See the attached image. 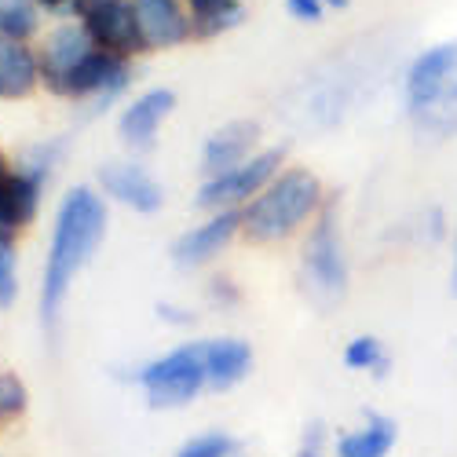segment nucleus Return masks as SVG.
I'll return each mask as SVG.
<instances>
[{
	"label": "nucleus",
	"instance_id": "obj_19",
	"mask_svg": "<svg viewBox=\"0 0 457 457\" xmlns=\"http://www.w3.org/2000/svg\"><path fill=\"white\" fill-rule=\"evenodd\" d=\"M235 453H242V443L223 428H209V432L190 436L176 450V457H235Z\"/></svg>",
	"mask_w": 457,
	"mask_h": 457
},
{
	"label": "nucleus",
	"instance_id": "obj_1",
	"mask_svg": "<svg viewBox=\"0 0 457 457\" xmlns=\"http://www.w3.org/2000/svg\"><path fill=\"white\" fill-rule=\"evenodd\" d=\"M106 198L96 187H73L59 202L55 227H52V245L45 260V278H41V319L55 333L62 303L78 282V275L88 268V260L106 238Z\"/></svg>",
	"mask_w": 457,
	"mask_h": 457
},
{
	"label": "nucleus",
	"instance_id": "obj_21",
	"mask_svg": "<svg viewBox=\"0 0 457 457\" xmlns=\"http://www.w3.org/2000/svg\"><path fill=\"white\" fill-rule=\"evenodd\" d=\"M242 19H245V4L242 0H223L220 8H212V12H205V15H198V19H190L195 22V37H220V33H227V29H235V26H242Z\"/></svg>",
	"mask_w": 457,
	"mask_h": 457
},
{
	"label": "nucleus",
	"instance_id": "obj_24",
	"mask_svg": "<svg viewBox=\"0 0 457 457\" xmlns=\"http://www.w3.org/2000/svg\"><path fill=\"white\" fill-rule=\"evenodd\" d=\"M326 443H329L326 425L322 421H312L308 432H303V443H300L296 457H333V453H326Z\"/></svg>",
	"mask_w": 457,
	"mask_h": 457
},
{
	"label": "nucleus",
	"instance_id": "obj_13",
	"mask_svg": "<svg viewBox=\"0 0 457 457\" xmlns=\"http://www.w3.org/2000/svg\"><path fill=\"white\" fill-rule=\"evenodd\" d=\"M205 385L209 392H231L253 373V345L242 337H212L202 340Z\"/></svg>",
	"mask_w": 457,
	"mask_h": 457
},
{
	"label": "nucleus",
	"instance_id": "obj_27",
	"mask_svg": "<svg viewBox=\"0 0 457 457\" xmlns=\"http://www.w3.org/2000/svg\"><path fill=\"white\" fill-rule=\"evenodd\" d=\"M158 315L162 322H172V326H195V312L190 308H176V303H158Z\"/></svg>",
	"mask_w": 457,
	"mask_h": 457
},
{
	"label": "nucleus",
	"instance_id": "obj_16",
	"mask_svg": "<svg viewBox=\"0 0 457 457\" xmlns=\"http://www.w3.org/2000/svg\"><path fill=\"white\" fill-rule=\"evenodd\" d=\"M92 48H96V41L85 33L81 22H70V26L52 29L48 41H45V52L37 55V59H41V81H45L48 88H55Z\"/></svg>",
	"mask_w": 457,
	"mask_h": 457
},
{
	"label": "nucleus",
	"instance_id": "obj_32",
	"mask_svg": "<svg viewBox=\"0 0 457 457\" xmlns=\"http://www.w3.org/2000/svg\"><path fill=\"white\" fill-rule=\"evenodd\" d=\"M8 172V162H4V154H0V176H4Z\"/></svg>",
	"mask_w": 457,
	"mask_h": 457
},
{
	"label": "nucleus",
	"instance_id": "obj_14",
	"mask_svg": "<svg viewBox=\"0 0 457 457\" xmlns=\"http://www.w3.org/2000/svg\"><path fill=\"white\" fill-rule=\"evenodd\" d=\"M260 150V125L256 121H227L216 129L202 146V176H220L242 165Z\"/></svg>",
	"mask_w": 457,
	"mask_h": 457
},
{
	"label": "nucleus",
	"instance_id": "obj_12",
	"mask_svg": "<svg viewBox=\"0 0 457 457\" xmlns=\"http://www.w3.org/2000/svg\"><path fill=\"white\" fill-rule=\"evenodd\" d=\"M143 48H176L195 37V22L183 0H132Z\"/></svg>",
	"mask_w": 457,
	"mask_h": 457
},
{
	"label": "nucleus",
	"instance_id": "obj_23",
	"mask_svg": "<svg viewBox=\"0 0 457 457\" xmlns=\"http://www.w3.org/2000/svg\"><path fill=\"white\" fill-rule=\"evenodd\" d=\"M26 403H29L26 385H22L15 373L0 370V421H12V417L26 413Z\"/></svg>",
	"mask_w": 457,
	"mask_h": 457
},
{
	"label": "nucleus",
	"instance_id": "obj_2",
	"mask_svg": "<svg viewBox=\"0 0 457 457\" xmlns=\"http://www.w3.org/2000/svg\"><path fill=\"white\" fill-rule=\"evenodd\" d=\"M322 209H326L322 179L303 165H286L242 209V235L256 245H275L293 238L300 227H308Z\"/></svg>",
	"mask_w": 457,
	"mask_h": 457
},
{
	"label": "nucleus",
	"instance_id": "obj_28",
	"mask_svg": "<svg viewBox=\"0 0 457 457\" xmlns=\"http://www.w3.org/2000/svg\"><path fill=\"white\" fill-rule=\"evenodd\" d=\"M223 0H187V8H190V19H198V15H205V12H212V8H220Z\"/></svg>",
	"mask_w": 457,
	"mask_h": 457
},
{
	"label": "nucleus",
	"instance_id": "obj_33",
	"mask_svg": "<svg viewBox=\"0 0 457 457\" xmlns=\"http://www.w3.org/2000/svg\"><path fill=\"white\" fill-rule=\"evenodd\" d=\"M235 457H242V453H235Z\"/></svg>",
	"mask_w": 457,
	"mask_h": 457
},
{
	"label": "nucleus",
	"instance_id": "obj_9",
	"mask_svg": "<svg viewBox=\"0 0 457 457\" xmlns=\"http://www.w3.org/2000/svg\"><path fill=\"white\" fill-rule=\"evenodd\" d=\"M242 235V209H220L209 212L198 227L183 231L172 242V263L179 271H198L205 263H212L216 256H223V249Z\"/></svg>",
	"mask_w": 457,
	"mask_h": 457
},
{
	"label": "nucleus",
	"instance_id": "obj_8",
	"mask_svg": "<svg viewBox=\"0 0 457 457\" xmlns=\"http://www.w3.org/2000/svg\"><path fill=\"white\" fill-rule=\"evenodd\" d=\"M96 190L106 202H118L139 216H154L165 205V187L162 179L139 162H106L99 165Z\"/></svg>",
	"mask_w": 457,
	"mask_h": 457
},
{
	"label": "nucleus",
	"instance_id": "obj_30",
	"mask_svg": "<svg viewBox=\"0 0 457 457\" xmlns=\"http://www.w3.org/2000/svg\"><path fill=\"white\" fill-rule=\"evenodd\" d=\"M33 4H41V8H62V4H70V0H33Z\"/></svg>",
	"mask_w": 457,
	"mask_h": 457
},
{
	"label": "nucleus",
	"instance_id": "obj_11",
	"mask_svg": "<svg viewBox=\"0 0 457 457\" xmlns=\"http://www.w3.org/2000/svg\"><path fill=\"white\" fill-rule=\"evenodd\" d=\"M176 110V92L172 88H146L143 96H136L118 118V136L129 150L143 154V150H154L158 129L172 118Z\"/></svg>",
	"mask_w": 457,
	"mask_h": 457
},
{
	"label": "nucleus",
	"instance_id": "obj_18",
	"mask_svg": "<svg viewBox=\"0 0 457 457\" xmlns=\"http://www.w3.org/2000/svg\"><path fill=\"white\" fill-rule=\"evenodd\" d=\"M345 366L359 370V373H373V377H385L392 366V355L385 348V340L373 337V333H359L345 345Z\"/></svg>",
	"mask_w": 457,
	"mask_h": 457
},
{
	"label": "nucleus",
	"instance_id": "obj_3",
	"mask_svg": "<svg viewBox=\"0 0 457 457\" xmlns=\"http://www.w3.org/2000/svg\"><path fill=\"white\" fill-rule=\"evenodd\" d=\"M136 385L146 395L150 410H183L195 403L205 385V359H202V340L179 345L158 359H150L136 370Z\"/></svg>",
	"mask_w": 457,
	"mask_h": 457
},
{
	"label": "nucleus",
	"instance_id": "obj_31",
	"mask_svg": "<svg viewBox=\"0 0 457 457\" xmlns=\"http://www.w3.org/2000/svg\"><path fill=\"white\" fill-rule=\"evenodd\" d=\"M326 8H348V0H322Z\"/></svg>",
	"mask_w": 457,
	"mask_h": 457
},
{
	"label": "nucleus",
	"instance_id": "obj_22",
	"mask_svg": "<svg viewBox=\"0 0 457 457\" xmlns=\"http://www.w3.org/2000/svg\"><path fill=\"white\" fill-rule=\"evenodd\" d=\"M19 296V256L15 242H0V312L12 308Z\"/></svg>",
	"mask_w": 457,
	"mask_h": 457
},
{
	"label": "nucleus",
	"instance_id": "obj_17",
	"mask_svg": "<svg viewBox=\"0 0 457 457\" xmlns=\"http://www.w3.org/2000/svg\"><path fill=\"white\" fill-rule=\"evenodd\" d=\"M41 85V59L26 41L0 37V99H26Z\"/></svg>",
	"mask_w": 457,
	"mask_h": 457
},
{
	"label": "nucleus",
	"instance_id": "obj_20",
	"mask_svg": "<svg viewBox=\"0 0 457 457\" xmlns=\"http://www.w3.org/2000/svg\"><path fill=\"white\" fill-rule=\"evenodd\" d=\"M37 33V8L33 0H0V37L29 41Z\"/></svg>",
	"mask_w": 457,
	"mask_h": 457
},
{
	"label": "nucleus",
	"instance_id": "obj_7",
	"mask_svg": "<svg viewBox=\"0 0 457 457\" xmlns=\"http://www.w3.org/2000/svg\"><path fill=\"white\" fill-rule=\"evenodd\" d=\"M70 4L78 22L85 26V33L96 41V48H106L125 59L136 52H146L132 0H70Z\"/></svg>",
	"mask_w": 457,
	"mask_h": 457
},
{
	"label": "nucleus",
	"instance_id": "obj_15",
	"mask_svg": "<svg viewBox=\"0 0 457 457\" xmlns=\"http://www.w3.org/2000/svg\"><path fill=\"white\" fill-rule=\"evenodd\" d=\"M399 443V425L392 417L366 410L355 428H345L329 439L333 457H388Z\"/></svg>",
	"mask_w": 457,
	"mask_h": 457
},
{
	"label": "nucleus",
	"instance_id": "obj_29",
	"mask_svg": "<svg viewBox=\"0 0 457 457\" xmlns=\"http://www.w3.org/2000/svg\"><path fill=\"white\" fill-rule=\"evenodd\" d=\"M450 293L457 296V220H453V263H450Z\"/></svg>",
	"mask_w": 457,
	"mask_h": 457
},
{
	"label": "nucleus",
	"instance_id": "obj_25",
	"mask_svg": "<svg viewBox=\"0 0 457 457\" xmlns=\"http://www.w3.org/2000/svg\"><path fill=\"white\" fill-rule=\"evenodd\" d=\"M286 12L296 22H322L326 4H322V0H286Z\"/></svg>",
	"mask_w": 457,
	"mask_h": 457
},
{
	"label": "nucleus",
	"instance_id": "obj_4",
	"mask_svg": "<svg viewBox=\"0 0 457 457\" xmlns=\"http://www.w3.org/2000/svg\"><path fill=\"white\" fill-rule=\"evenodd\" d=\"M286 169V150L282 146H263L242 165L227 169L220 176H205L198 187V209L220 212V209H245L263 187Z\"/></svg>",
	"mask_w": 457,
	"mask_h": 457
},
{
	"label": "nucleus",
	"instance_id": "obj_10",
	"mask_svg": "<svg viewBox=\"0 0 457 457\" xmlns=\"http://www.w3.org/2000/svg\"><path fill=\"white\" fill-rule=\"evenodd\" d=\"M453 73H457V41H443V45L425 48L406 70V103H410V110L425 113L436 103H443L450 85H453Z\"/></svg>",
	"mask_w": 457,
	"mask_h": 457
},
{
	"label": "nucleus",
	"instance_id": "obj_6",
	"mask_svg": "<svg viewBox=\"0 0 457 457\" xmlns=\"http://www.w3.org/2000/svg\"><path fill=\"white\" fill-rule=\"evenodd\" d=\"M129 81H132V66L125 55H113L106 48H92L52 92L62 99L92 103L96 110H103L106 103H113L129 88Z\"/></svg>",
	"mask_w": 457,
	"mask_h": 457
},
{
	"label": "nucleus",
	"instance_id": "obj_5",
	"mask_svg": "<svg viewBox=\"0 0 457 457\" xmlns=\"http://www.w3.org/2000/svg\"><path fill=\"white\" fill-rule=\"evenodd\" d=\"M303 278L308 286L329 300H340L348 293V253H345V238H340V227H337V209L326 205L315 220H312V231L303 238Z\"/></svg>",
	"mask_w": 457,
	"mask_h": 457
},
{
	"label": "nucleus",
	"instance_id": "obj_26",
	"mask_svg": "<svg viewBox=\"0 0 457 457\" xmlns=\"http://www.w3.org/2000/svg\"><path fill=\"white\" fill-rule=\"evenodd\" d=\"M209 296H212V303H220V308H231V303L242 300V293L235 289L231 278H212L209 282Z\"/></svg>",
	"mask_w": 457,
	"mask_h": 457
}]
</instances>
